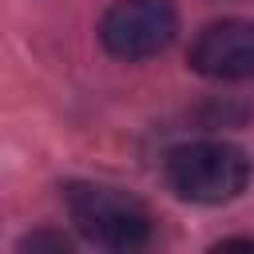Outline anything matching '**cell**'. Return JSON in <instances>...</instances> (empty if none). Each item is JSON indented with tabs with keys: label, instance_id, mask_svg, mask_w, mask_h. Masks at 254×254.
<instances>
[{
	"label": "cell",
	"instance_id": "cell-1",
	"mask_svg": "<svg viewBox=\"0 0 254 254\" xmlns=\"http://www.w3.org/2000/svg\"><path fill=\"white\" fill-rule=\"evenodd\" d=\"M163 179L179 198L218 206V202H230L246 190L250 159L234 143H214V139L183 143L163 159Z\"/></svg>",
	"mask_w": 254,
	"mask_h": 254
},
{
	"label": "cell",
	"instance_id": "cell-2",
	"mask_svg": "<svg viewBox=\"0 0 254 254\" xmlns=\"http://www.w3.org/2000/svg\"><path fill=\"white\" fill-rule=\"evenodd\" d=\"M67 214L75 230L107 250H135L151 238V214L139 198L103 183H67L64 187Z\"/></svg>",
	"mask_w": 254,
	"mask_h": 254
},
{
	"label": "cell",
	"instance_id": "cell-3",
	"mask_svg": "<svg viewBox=\"0 0 254 254\" xmlns=\"http://www.w3.org/2000/svg\"><path fill=\"white\" fill-rule=\"evenodd\" d=\"M179 32L171 0H115L99 20V44L115 60L159 56Z\"/></svg>",
	"mask_w": 254,
	"mask_h": 254
},
{
	"label": "cell",
	"instance_id": "cell-4",
	"mask_svg": "<svg viewBox=\"0 0 254 254\" xmlns=\"http://www.w3.org/2000/svg\"><path fill=\"white\" fill-rule=\"evenodd\" d=\"M190 67L206 79H250L254 75V20H214L190 44Z\"/></svg>",
	"mask_w": 254,
	"mask_h": 254
},
{
	"label": "cell",
	"instance_id": "cell-5",
	"mask_svg": "<svg viewBox=\"0 0 254 254\" xmlns=\"http://www.w3.org/2000/svg\"><path fill=\"white\" fill-rule=\"evenodd\" d=\"M20 250H52V254H64V250H71V242H67L64 234H52V230H36V234H28V238L20 242Z\"/></svg>",
	"mask_w": 254,
	"mask_h": 254
}]
</instances>
